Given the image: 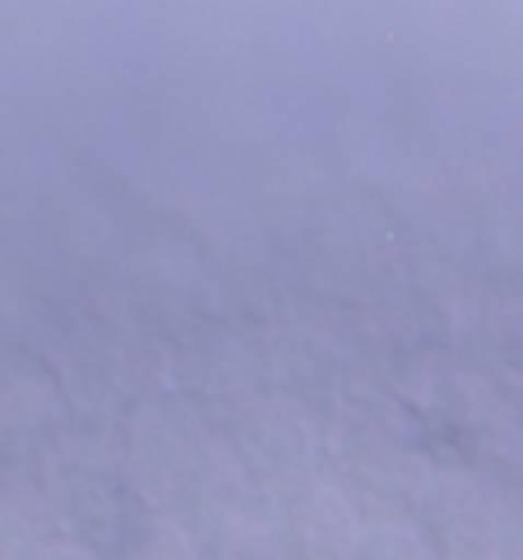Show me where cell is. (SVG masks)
Returning <instances> with one entry per match:
<instances>
[{"label":"cell","instance_id":"7a4b0ae2","mask_svg":"<svg viewBox=\"0 0 523 560\" xmlns=\"http://www.w3.org/2000/svg\"><path fill=\"white\" fill-rule=\"evenodd\" d=\"M274 528L283 560H352L367 518L344 487L315 477V482H297L283 495Z\"/></svg>","mask_w":523,"mask_h":560},{"label":"cell","instance_id":"52a82bcc","mask_svg":"<svg viewBox=\"0 0 523 560\" xmlns=\"http://www.w3.org/2000/svg\"><path fill=\"white\" fill-rule=\"evenodd\" d=\"M496 560H523V500H510V518H505V533H500Z\"/></svg>","mask_w":523,"mask_h":560},{"label":"cell","instance_id":"277c9868","mask_svg":"<svg viewBox=\"0 0 523 560\" xmlns=\"http://www.w3.org/2000/svg\"><path fill=\"white\" fill-rule=\"evenodd\" d=\"M112 560H199L195 528L176 514H144L120 533Z\"/></svg>","mask_w":523,"mask_h":560},{"label":"cell","instance_id":"3957f363","mask_svg":"<svg viewBox=\"0 0 523 560\" xmlns=\"http://www.w3.org/2000/svg\"><path fill=\"white\" fill-rule=\"evenodd\" d=\"M199 560H283L274 518L251 510H218L195 528Z\"/></svg>","mask_w":523,"mask_h":560},{"label":"cell","instance_id":"6da1fadb","mask_svg":"<svg viewBox=\"0 0 523 560\" xmlns=\"http://www.w3.org/2000/svg\"><path fill=\"white\" fill-rule=\"evenodd\" d=\"M505 518L510 500L496 482L473 472L440 477L417 505V528L431 542L435 560H496Z\"/></svg>","mask_w":523,"mask_h":560},{"label":"cell","instance_id":"8992f818","mask_svg":"<svg viewBox=\"0 0 523 560\" xmlns=\"http://www.w3.org/2000/svg\"><path fill=\"white\" fill-rule=\"evenodd\" d=\"M24 560H112V556H103L89 542H79V537H47V542H37Z\"/></svg>","mask_w":523,"mask_h":560},{"label":"cell","instance_id":"5b68a950","mask_svg":"<svg viewBox=\"0 0 523 560\" xmlns=\"http://www.w3.org/2000/svg\"><path fill=\"white\" fill-rule=\"evenodd\" d=\"M352 560H435L417 518H367Z\"/></svg>","mask_w":523,"mask_h":560}]
</instances>
